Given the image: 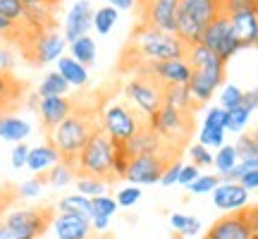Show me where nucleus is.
Listing matches in <instances>:
<instances>
[{
    "instance_id": "56",
    "label": "nucleus",
    "mask_w": 258,
    "mask_h": 239,
    "mask_svg": "<svg viewBox=\"0 0 258 239\" xmlns=\"http://www.w3.org/2000/svg\"><path fill=\"white\" fill-rule=\"evenodd\" d=\"M108 5L115 10H134V0H108Z\"/></svg>"
},
{
    "instance_id": "15",
    "label": "nucleus",
    "mask_w": 258,
    "mask_h": 239,
    "mask_svg": "<svg viewBox=\"0 0 258 239\" xmlns=\"http://www.w3.org/2000/svg\"><path fill=\"white\" fill-rule=\"evenodd\" d=\"M222 82H225V70H191V79L186 86L191 91L194 101L203 108L222 86Z\"/></svg>"
},
{
    "instance_id": "34",
    "label": "nucleus",
    "mask_w": 258,
    "mask_h": 239,
    "mask_svg": "<svg viewBox=\"0 0 258 239\" xmlns=\"http://www.w3.org/2000/svg\"><path fill=\"white\" fill-rule=\"evenodd\" d=\"M117 201L112 199V196H108V194H101V196H96V199H91V218H110L117 213Z\"/></svg>"
},
{
    "instance_id": "19",
    "label": "nucleus",
    "mask_w": 258,
    "mask_h": 239,
    "mask_svg": "<svg viewBox=\"0 0 258 239\" xmlns=\"http://www.w3.org/2000/svg\"><path fill=\"white\" fill-rule=\"evenodd\" d=\"M122 148H124L127 158H137V156H144V153H165V151H175V148H170L167 144H163V139L158 137L148 125L139 129L127 144H122ZM175 153H182V151H175Z\"/></svg>"
},
{
    "instance_id": "18",
    "label": "nucleus",
    "mask_w": 258,
    "mask_h": 239,
    "mask_svg": "<svg viewBox=\"0 0 258 239\" xmlns=\"http://www.w3.org/2000/svg\"><path fill=\"white\" fill-rule=\"evenodd\" d=\"M213 203L225 213L244 211L249 206V192L239 182H222L213 189Z\"/></svg>"
},
{
    "instance_id": "50",
    "label": "nucleus",
    "mask_w": 258,
    "mask_h": 239,
    "mask_svg": "<svg viewBox=\"0 0 258 239\" xmlns=\"http://www.w3.org/2000/svg\"><path fill=\"white\" fill-rule=\"evenodd\" d=\"M15 31H17V24H12L10 19H5L3 15H0V41L10 43L12 36H15Z\"/></svg>"
},
{
    "instance_id": "13",
    "label": "nucleus",
    "mask_w": 258,
    "mask_h": 239,
    "mask_svg": "<svg viewBox=\"0 0 258 239\" xmlns=\"http://www.w3.org/2000/svg\"><path fill=\"white\" fill-rule=\"evenodd\" d=\"M137 72H148L151 77H156L163 86H175V84H184L186 86L189 79H191V67H189V63H186L184 57L148 63V65H144V67H139Z\"/></svg>"
},
{
    "instance_id": "27",
    "label": "nucleus",
    "mask_w": 258,
    "mask_h": 239,
    "mask_svg": "<svg viewBox=\"0 0 258 239\" xmlns=\"http://www.w3.org/2000/svg\"><path fill=\"white\" fill-rule=\"evenodd\" d=\"M57 213H72L91 220V199H86L82 194H67L57 201Z\"/></svg>"
},
{
    "instance_id": "33",
    "label": "nucleus",
    "mask_w": 258,
    "mask_h": 239,
    "mask_svg": "<svg viewBox=\"0 0 258 239\" xmlns=\"http://www.w3.org/2000/svg\"><path fill=\"white\" fill-rule=\"evenodd\" d=\"M115 22H117V10L110 8V5H105V8L93 12V27H96V31H98L101 36H108V34H110L112 27H115Z\"/></svg>"
},
{
    "instance_id": "22",
    "label": "nucleus",
    "mask_w": 258,
    "mask_h": 239,
    "mask_svg": "<svg viewBox=\"0 0 258 239\" xmlns=\"http://www.w3.org/2000/svg\"><path fill=\"white\" fill-rule=\"evenodd\" d=\"M163 105L175 108V110H182V112H194V115L201 110V105L194 101L189 86H184V84L165 86V91H163Z\"/></svg>"
},
{
    "instance_id": "24",
    "label": "nucleus",
    "mask_w": 258,
    "mask_h": 239,
    "mask_svg": "<svg viewBox=\"0 0 258 239\" xmlns=\"http://www.w3.org/2000/svg\"><path fill=\"white\" fill-rule=\"evenodd\" d=\"M31 134V125L19 115H0V139L3 141H12V144H24V139Z\"/></svg>"
},
{
    "instance_id": "51",
    "label": "nucleus",
    "mask_w": 258,
    "mask_h": 239,
    "mask_svg": "<svg viewBox=\"0 0 258 239\" xmlns=\"http://www.w3.org/2000/svg\"><path fill=\"white\" fill-rule=\"evenodd\" d=\"M22 3H24V8H43V10H53L55 12L62 0H22Z\"/></svg>"
},
{
    "instance_id": "8",
    "label": "nucleus",
    "mask_w": 258,
    "mask_h": 239,
    "mask_svg": "<svg viewBox=\"0 0 258 239\" xmlns=\"http://www.w3.org/2000/svg\"><path fill=\"white\" fill-rule=\"evenodd\" d=\"M101 129L112 139V144H127L141 127L148 125V117L129 103H110L101 108Z\"/></svg>"
},
{
    "instance_id": "28",
    "label": "nucleus",
    "mask_w": 258,
    "mask_h": 239,
    "mask_svg": "<svg viewBox=\"0 0 258 239\" xmlns=\"http://www.w3.org/2000/svg\"><path fill=\"white\" fill-rule=\"evenodd\" d=\"M43 177H46V184L62 189V187H67L70 182L77 180V167L70 165V163H64V160H60V163H55L48 172H43Z\"/></svg>"
},
{
    "instance_id": "49",
    "label": "nucleus",
    "mask_w": 258,
    "mask_h": 239,
    "mask_svg": "<svg viewBox=\"0 0 258 239\" xmlns=\"http://www.w3.org/2000/svg\"><path fill=\"white\" fill-rule=\"evenodd\" d=\"M199 175H201V167H196V165H184L182 163V170H179V182L177 184H182V187H191L196 180H199Z\"/></svg>"
},
{
    "instance_id": "46",
    "label": "nucleus",
    "mask_w": 258,
    "mask_h": 239,
    "mask_svg": "<svg viewBox=\"0 0 258 239\" xmlns=\"http://www.w3.org/2000/svg\"><path fill=\"white\" fill-rule=\"evenodd\" d=\"M17 189H12V187H0V220L8 215V208L12 203L17 201Z\"/></svg>"
},
{
    "instance_id": "25",
    "label": "nucleus",
    "mask_w": 258,
    "mask_h": 239,
    "mask_svg": "<svg viewBox=\"0 0 258 239\" xmlns=\"http://www.w3.org/2000/svg\"><path fill=\"white\" fill-rule=\"evenodd\" d=\"M57 72L62 74V79L70 86H86V82H89V70L84 67L82 63H77L72 55H62L60 60H57Z\"/></svg>"
},
{
    "instance_id": "30",
    "label": "nucleus",
    "mask_w": 258,
    "mask_h": 239,
    "mask_svg": "<svg viewBox=\"0 0 258 239\" xmlns=\"http://www.w3.org/2000/svg\"><path fill=\"white\" fill-rule=\"evenodd\" d=\"M170 227L179 234V237H196L201 232V220L196 215H186V213H172L170 215Z\"/></svg>"
},
{
    "instance_id": "37",
    "label": "nucleus",
    "mask_w": 258,
    "mask_h": 239,
    "mask_svg": "<svg viewBox=\"0 0 258 239\" xmlns=\"http://www.w3.org/2000/svg\"><path fill=\"white\" fill-rule=\"evenodd\" d=\"M0 15L10 19L12 24H22L24 15H27V8H24L22 0H0Z\"/></svg>"
},
{
    "instance_id": "43",
    "label": "nucleus",
    "mask_w": 258,
    "mask_h": 239,
    "mask_svg": "<svg viewBox=\"0 0 258 239\" xmlns=\"http://www.w3.org/2000/svg\"><path fill=\"white\" fill-rule=\"evenodd\" d=\"M115 201H117L120 208H132V206H137V203L141 201V189L134 187V184H129V187H124V189L117 192Z\"/></svg>"
},
{
    "instance_id": "38",
    "label": "nucleus",
    "mask_w": 258,
    "mask_h": 239,
    "mask_svg": "<svg viewBox=\"0 0 258 239\" xmlns=\"http://www.w3.org/2000/svg\"><path fill=\"white\" fill-rule=\"evenodd\" d=\"M244 91H241L237 84H225L220 91V108L222 110H234L237 105H241Z\"/></svg>"
},
{
    "instance_id": "29",
    "label": "nucleus",
    "mask_w": 258,
    "mask_h": 239,
    "mask_svg": "<svg viewBox=\"0 0 258 239\" xmlns=\"http://www.w3.org/2000/svg\"><path fill=\"white\" fill-rule=\"evenodd\" d=\"M67 91H70V84L62 79V74L57 72H48L46 77H43V82L38 84V96L41 98H50V96H67Z\"/></svg>"
},
{
    "instance_id": "21",
    "label": "nucleus",
    "mask_w": 258,
    "mask_h": 239,
    "mask_svg": "<svg viewBox=\"0 0 258 239\" xmlns=\"http://www.w3.org/2000/svg\"><path fill=\"white\" fill-rule=\"evenodd\" d=\"M234 38L239 41V48H253L258 43V15L256 12H234L227 15Z\"/></svg>"
},
{
    "instance_id": "32",
    "label": "nucleus",
    "mask_w": 258,
    "mask_h": 239,
    "mask_svg": "<svg viewBox=\"0 0 258 239\" xmlns=\"http://www.w3.org/2000/svg\"><path fill=\"white\" fill-rule=\"evenodd\" d=\"M70 50H72V57L77 63H82L84 67L96 63V41L91 36H82L77 38L74 43H70Z\"/></svg>"
},
{
    "instance_id": "26",
    "label": "nucleus",
    "mask_w": 258,
    "mask_h": 239,
    "mask_svg": "<svg viewBox=\"0 0 258 239\" xmlns=\"http://www.w3.org/2000/svg\"><path fill=\"white\" fill-rule=\"evenodd\" d=\"M234 148H237L239 163L246 167V172L258 170V144L253 141L251 134H244V132H241L239 137H237V141H234Z\"/></svg>"
},
{
    "instance_id": "14",
    "label": "nucleus",
    "mask_w": 258,
    "mask_h": 239,
    "mask_svg": "<svg viewBox=\"0 0 258 239\" xmlns=\"http://www.w3.org/2000/svg\"><path fill=\"white\" fill-rule=\"evenodd\" d=\"M203 239H251V230L244 211L225 213L208 227Z\"/></svg>"
},
{
    "instance_id": "35",
    "label": "nucleus",
    "mask_w": 258,
    "mask_h": 239,
    "mask_svg": "<svg viewBox=\"0 0 258 239\" xmlns=\"http://www.w3.org/2000/svg\"><path fill=\"white\" fill-rule=\"evenodd\" d=\"M74 182H77V194H82L86 199H96V196L105 194V189H108V184L96 180V177H77Z\"/></svg>"
},
{
    "instance_id": "1",
    "label": "nucleus",
    "mask_w": 258,
    "mask_h": 239,
    "mask_svg": "<svg viewBox=\"0 0 258 239\" xmlns=\"http://www.w3.org/2000/svg\"><path fill=\"white\" fill-rule=\"evenodd\" d=\"M186 55V43L177 34H167L160 29L134 24L127 43L122 46V53L117 57V72L134 74L139 67L158 60H177Z\"/></svg>"
},
{
    "instance_id": "36",
    "label": "nucleus",
    "mask_w": 258,
    "mask_h": 239,
    "mask_svg": "<svg viewBox=\"0 0 258 239\" xmlns=\"http://www.w3.org/2000/svg\"><path fill=\"white\" fill-rule=\"evenodd\" d=\"M225 129L220 127H211V125H203L201 132H199V144L206 148H220L225 144Z\"/></svg>"
},
{
    "instance_id": "53",
    "label": "nucleus",
    "mask_w": 258,
    "mask_h": 239,
    "mask_svg": "<svg viewBox=\"0 0 258 239\" xmlns=\"http://www.w3.org/2000/svg\"><path fill=\"white\" fill-rule=\"evenodd\" d=\"M241 105H246V108H249L251 112L258 110V89H249V91H244Z\"/></svg>"
},
{
    "instance_id": "10",
    "label": "nucleus",
    "mask_w": 258,
    "mask_h": 239,
    "mask_svg": "<svg viewBox=\"0 0 258 239\" xmlns=\"http://www.w3.org/2000/svg\"><path fill=\"white\" fill-rule=\"evenodd\" d=\"M182 153H175V151H165V153H144V156L129 158L127 165V180L129 184L134 187H144V184H158L160 177L165 172V167L172 163V160H179Z\"/></svg>"
},
{
    "instance_id": "6",
    "label": "nucleus",
    "mask_w": 258,
    "mask_h": 239,
    "mask_svg": "<svg viewBox=\"0 0 258 239\" xmlns=\"http://www.w3.org/2000/svg\"><path fill=\"white\" fill-rule=\"evenodd\" d=\"M53 218H55V208L50 206L10 211L0 220V239H38L53 225Z\"/></svg>"
},
{
    "instance_id": "39",
    "label": "nucleus",
    "mask_w": 258,
    "mask_h": 239,
    "mask_svg": "<svg viewBox=\"0 0 258 239\" xmlns=\"http://www.w3.org/2000/svg\"><path fill=\"white\" fill-rule=\"evenodd\" d=\"M227 112H230L227 132H237V134H241V132L246 129V125H249V119H251V110L246 108V105H237L234 110H227Z\"/></svg>"
},
{
    "instance_id": "45",
    "label": "nucleus",
    "mask_w": 258,
    "mask_h": 239,
    "mask_svg": "<svg viewBox=\"0 0 258 239\" xmlns=\"http://www.w3.org/2000/svg\"><path fill=\"white\" fill-rule=\"evenodd\" d=\"M227 122H230V112L222 110L220 105L218 108H211V110L206 112V117H203V125H211V127H220L227 132Z\"/></svg>"
},
{
    "instance_id": "48",
    "label": "nucleus",
    "mask_w": 258,
    "mask_h": 239,
    "mask_svg": "<svg viewBox=\"0 0 258 239\" xmlns=\"http://www.w3.org/2000/svg\"><path fill=\"white\" fill-rule=\"evenodd\" d=\"M179 170H182V160H172V163L165 167L163 177H160V184H165V187H175V184L179 182Z\"/></svg>"
},
{
    "instance_id": "17",
    "label": "nucleus",
    "mask_w": 258,
    "mask_h": 239,
    "mask_svg": "<svg viewBox=\"0 0 258 239\" xmlns=\"http://www.w3.org/2000/svg\"><path fill=\"white\" fill-rule=\"evenodd\" d=\"M74 108V98L70 96H50V98H41L38 101V119H41V127L48 132H53V129L62 122V119L70 117V112Z\"/></svg>"
},
{
    "instance_id": "54",
    "label": "nucleus",
    "mask_w": 258,
    "mask_h": 239,
    "mask_svg": "<svg viewBox=\"0 0 258 239\" xmlns=\"http://www.w3.org/2000/svg\"><path fill=\"white\" fill-rule=\"evenodd\" d=\"M244 215H246V222H249V230L251 232H258V206H246L244 208Z\"/></svg>"
},
{
    "instance_id": "20",
    "label": "nucleus",
    "mask_w": 258,
    "mask_h": 239,
    "mask_svg": "<svg viewBox=\"0 0 258 239\" xmlns=\"http://www.w3.org/2000/svg\"><path fill=\"white\" fill-rule=\"evenodd\" d=\"M53 230L57 239H91V220L72 213H55Z\"/></svg>"
},
{
    "instance_id": "60",
    "label": "nucleus",
    "mask_w": 258,
    "mask_h": 239,
    "mask_svg": "<svg viewBox=\"0 0 258 239\" xmlns=\"http://www.w3.org/2000/svg\"><path fill=\"white\" fill-rule=\"evenodd\" d=\"M256 46H258V43H256Z\"/></svg>"
},
{
    "instance_id": "41",
    "label": "nucleus",
    "mask_w": 258,
    "mask_h": 239,
    "mask_svg": "<svg viewBox=\"0 0 258 239\" xmlns=\"http://www.w3.org/2000/svg\"><path fill=\"white\" fill-rule=\"evenodd\" d=\"M220 184V177L213 175V172H203V175H199V180L189 187V192L196 194V196H201V194H213V189Z\"/></svg>"
},
{
    "instance_id": "3",
    "label": "nucleus",
    "mask_w": 258,
    "mask_h": 239,
    "mask_svg": "<svg viewBox=\"0 0 258 239\" xmlns=\"http://www.w3.org/2000/svg\"><path fill=\"white\" fill-rule=\"evenodd\" d=\"M10 46L17 50L27 65L43 67L62 57L67 41L60 34V29H29L24 24H17Z\"/></svg>"
},
{
    "instance_id": "16",
    "label": "nucleus",
    "mask_w": 258,
    "mask_h": 239,
    "mask_svg": "<svg viewBox=\"0 0 258 239\" xmlns=\"http://www.w3.org/2000/svg\"><path fill=\"white\" fill-rule=\"evenodd\" d=\"M93 5L89 0H77L70 12H67V19H64V41L74 43L77 38L89 36V29L93 27Z\"/></svg>"
},
{
    "instance_id": "5",
    "label": "nucleus",
    "mask_w": 258,
    "mask_h": 239,
    "mask_svg": "<svg viewBox=\"0 0 258 239\" xmlns=\"http://www.w3.org/2000/svg\"><path fill=\"white\" fill-rule=\"evenodd\" d=\"M112 160H115V144L103 129H98L77 156L74 163L77 177H96L105 184L117 182L112 175Z\"/></svg>"
},
{
    "instance_id": "57",
    "label": "nucleus",
    "mask_w": 258,
    "mask_h": 239,
    "mask_svg": "<svg viewBox=\"0 0 258 239\" xmlns=\"http://www.w3.org/2000/svg\"><path fill=\"white\" fill-rule=\"evenodd\" d=\"M251 137H253V141L258 144V129H253V132H251Z\"/></svg>"
},
{
    "instance_id": "40",
    "label": "nucleus",
    "mask_w": 258,
    "mask_h": 239,
    "mask_svg": "<svg viewBox=\"0 0 258 239\" xmlns=\"http://www.w3.org/2000/svg\"><path fill=\"white\" fill-rule=\"evenodd\" d=\"M43 187H46V177L34 175L31 180H27V182H22L17 187V196L19 199H36L38 194L43 192Z\"/></svg>"
},
{
    "instance_id": "52",
    "label": "nucleus",
    "mask_w": 258,
    "mask_h": 239,
    "mask_svg": "<svg viewBox=\"0 0 258 239\" xmlns=\"http://www.w3.org/2000/svg\"><path fill=\"white\" fill-rule=\"evenodd\" d=\"M241 187L246 189V192H258V170H251V172H246V175L241 177Z\"/></svg>"
},
{
    "instance_id": "2",
    "label": "nucleus",
    "mask_w": 258,
    "mask_h": 239,
    "mask_svg": "<svg viewBox=\"0 0 258 239\" xmlns=\"http://www.w3.org/2000/svg\"><path fill=\"white\" fill-rule=\"evenodd\" d=\"M105 103L96 96H74V108L70 117L62 119L53 132H48V144H53L60 153V160L74 165L82 148L89 144V139L101 129V108Z\"/></svg>"
},
{
    "instance_id": "47",
    "label": "nucleus",
    "mask_w": 258,
    "mask_h": 239,
    "mask_svg": "<svg viewBox=\"0 0 258 239\" xmlns=\"http://www.w3.org/2000/svg\"><path fill=\"white\" fill-rule=\"evenodd\" d=\"M27 160H29V146L27 144H15L12 153H10V163H12V167L22 170V167H27Z\"/></svg>"
},
{
    "instance_id": "58",
    "label": "nucleus",
    "mask_w": 258,
    "mask_h": 239,
    "mask_svg": "<svg viewBox=\"0 0 258 239\" xmlns=\"http://www.w3.org/2000/svg\"><path fill=\"white\" fill-rule=\"evenodd\" d=\"M251 239H258V232H251Z\"/></svg>"
},
{
    "instance_id": "42",
    "label": "nucleus",
    "mask_w": 258,
    "mask_h": 239,
    "mask_svg": "<svg viewBox=\"0 0 258 239\" xmlns=\"http://www.w3.org/2000/svg\"><path fill=\"white\" fill-rule=\"evenodd\" d=\"M186 153H189V158H191V165H196V167H211L213 165L211 148L201 146V144H194V146H189V148H186Z\"/></svg>"
},
{
    "instance_id": "7",
    "label": "nucleus",
    "mask_w": 258,
    "mask_h": 239,
    "mask_svg": "<svg viewBox=\"0 0 258 239\" xmlns=\"http://www.w3.org/2000/svg\"><path fill=\"white\" fill-rule=\"evenodd\" d=\"M148 127L163 139V144H167L175 151H184V146L191 139L194 127H196V115L160 105L153 115H148Z\"/></svg>"
},
{
    "instance_id": "44",
    "label": "nucleus",
    "mask_w": 258,
    "mask_h": 239,
    "mask_svg": "<svg viewBox=\"0 0 258 239\" xmlns=\"http://www.w3.org/2000/svg\"><path fill=\"white\" fill-rule=\"evenodd\" d=\"M225 15H234V12H256L258 15V0H222Z\"/></svg>"
},
{
    "instance_id": "4",
    "label": "nucleus",
    "mask_w": 258,
    "mask_h": 239,
    "mask_svg": "<svg viewBox=\"0 0 258 239\" xmlns=\"http://www.w3.org/2000/svg\"><path fill=\"white\" fill-rule=\"evenodd\" d=\"M225 15L222 0H179L177 3V36L186 46L201 41L203 29Z\"/></svg>"
},
{
    "instance_id": "55",
    "label": "nucleus",
    "mask_w": 258,
    "mask_h": 239,
    "mask_svg": "<svg viewBox=\"0 0 258 239\" xmlns=\"http://www.w3.org/2000/svg\"><path fill=\"white\" fill-rule=\"evenodd\" d=\"M91 227L98 232H105L110 227V218H91Z\"/></svg>"
},
{
    "instance_id": "11",
    "label": "nucleus",
    "mask_w": 258,
    "mask_h": 239,
    "mask_svg": "<svg viewBox=\"0 0 258 239\" xmlns=\"http://www.w3.org/2000/svg\"><path fill=\"white\" fill-rule=\"evenodd\" d=\"M177 3L179 0H134L137 22L160 29L167 34L177 31Z\"/></svg>"
},
{
    "instance_id": "12",
    "label": "nucleus",
    "mask_w": 258,
    "mask_h": 239,
    "mask_svg": "<svg viewBox=\"0 0 258 239\" xmlns=\"http://www.w3.org/2000/svg\"><path fill=\"white\" fill-rule=\"evenodd\" d=\"M199 43H203V46L208 48L211 53H215V55L220 57L225 65H227V60H232V57L241 50L239 41H237V38H234V34H232L230 17H227V15L218 17L215 22H211L208 27L203 29L201 41H199Z\"/></svg>"
},
{
    "instance_id": "9",
    "label": "nucleus",
    "mask_w": 258,
    "mask_h": 239,
    "mask_svg": "<svg viewBox=\"0 0 258 239\" xmlns=\"http://www.w3.org/2000/svg\"><path fill=\"white\" fill-rule=\"evenodd\" d=\"M163 91H165V86L158 82L156 77H151L148 72H137L124 84V89H122L129 105H134L146 117L153 115L163 105Z\"/></svg>"
},
{
    "instance_id": "31",
    "label": "nucleus",
    "mask_w": 258,
    "mask_h": 239,
    "mask_svg": "<svg viewBox=\"0 0 258 239\" xmlns=\"http://www.w3.org/2000/svg\"><path fill=\"white\" fill-rule=\"evenodd\" d=\"M239 163V156H237V148H234V144H222L220 148H218V153L213 156V167L218 170L215 175L222 177L227 175L232 167Z\"/></svg>"
},
{
    "instance_id": "59",
    "label": "nucleus",
    "mask_w": 258,
    "mask_h": 239,
    "mask_svg": "<svg viewBox=\"0 0 258 239\" xmlns=\"http://www.w3.org/2000/svg\"><path fill=\"white\" fill-rule=\"evenodd\" d=\"M0 115H5V110H3V103H0Z\"/></svg>"
},
{
    "instance_id": "23",
    "label": "nucleus",
    "mask_w": 258,
    "mask_h": 239,
    "mask_svg": "<svg viewBox=\"0 0 258 239\" xmlns=\"http://www.w3.org/2000/svg\"><path fill=\"white\" fill-rule=\"evenodd\" d=\"M60 163V153L55 151L53 144H41L36 148H29V160H27V167L34 172V175H43L48 172L50 167Z\"/></svg>"
}]
</instances>
